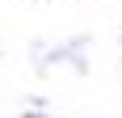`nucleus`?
Here are the masks:
<instances>
[{"mask_svg": "<svg viewBox=\"0 0 122 118\" xmlns=\"http://www.w3.org/2000/svg\"><path fill=\"white\" fill-rule=\"evenodd\" d=\"M84 42H88V38H67V42H59V47H51V51L38 47V63H72L76 72H84V68H88Z\"/></svg>", "mask_w": 122, "mask_h": 118, "instance_id": "obj_1", "label": "nucleus"}, {"mask_svg": "<svg viewBox=\"0 0 122 118\" xmlns=\"http://www.w3.org/2000/svg\"><path fill=\"white\" fill-rule=\"evenodd\" d=\"M21 118H55V114H51V110H34V106H30V110H21Z\"/></svg>", "mask_w": 122, "mask_h": 118, "instance_id": "obj_2", "label": "nucleus"}]
</instances>
